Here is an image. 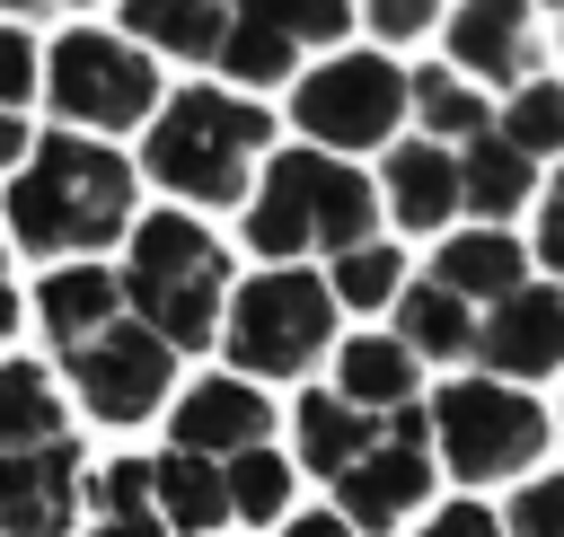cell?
<instances>
[{"instance_id": "28", "label": "cell", "mask_w": 564, "mask_h": 537, "mask_svg": "<svg viewBox=\"0 0 564 537\" xmlns=\"http://www.w3.org/2000/svg\"><path fill=\"white\" fill-rule=\"evenodd\" d=\"M405 291V255L388 246V238H361V246H344L335 264H326V299L335 308H388Z\"/></svg>"}, {"instance_id": "38", "label": "cell", "mask_w": 564, "mask_h": 537, "mask_svg": "<svg viewBox=\"0 0 564 537\" xmlns=\"http://www.w3.org/2000/svg\"><path fill=\"white\" fill-rule=\"evenodd\" d=\"M88 537H167L159 519H88Z\"/></svg>"}, {"instance_id": "31", "label": "cell", "mask_w": 564, "mask_h": 537, "mask_svg": "<svg viewBox=\"0 0 564 537\" xmlns=\"http://www.w3.org/2000/svg\"><path fill=\"white\" fill-rule=\"evenodd\" d=\"M0 106H9V114L35 106V35L9 26V18H0Z\"/></svg>"}, {"instance_id": "8", "label": "cell", "mask_w": 564, "mask_h": 537, "mask_svg": "<svg viewBox=\"0 0 564 537\" xmlns=\"http://www.w3.org/2000/svg\"><path fill=\"white\" fill-rule=\"evenodd\" d=\"M291 123L308 132V150L326 158H352V150H379L397 141L405 123V70L388 53H335L317 70L291 79Z\"/></svg>"}, {"instance_id": "18", "label": "cell", "mask_w": 564, "mask_h": 537, "mask_svg": "<svg viewBox=\"0 0 564 537\" xmlns=\"http://www.w3.org/2000/svg\"><path fill=\"white\" fill-rule=\"evenodd\" d=\"M529 273H538V264H529V246H520L511 229H458V238H441V255H432L423 282H441V291L467 299V308H494V299H511Z\"/></svg>"}, {"instance_id": "12", "label": "cell", "mask_w": 564, "mask_h": 537, "mask_svg": "<svg viewBox=\"0 0 564 537\" xmlns=\"http://www.w3.org/2000/svg\"><path fill=\"white\" fill-rule=\"evenodd\" d=\"M467 88L494 79V88H520L538 79V0H458L449 9V62Z\"/></svg>"}, {"instance_id": "26", "label": "cell", "mask_w": 564, "mask_h": 537, "mask_svg": "<svg viewBox=\"0 0 564 537\" xmlns=\"http://www.w3.org/2000/svg\"><path fill=\"white\" fill-rule=\"evenodd\" d=\"M62 440V396L35 361H0V449H44Z\"/></svg>"}, {"instance_id": "33", "label": "cell", "mask_w": 564, "mask_h": 537, "mask_svg": "<svg viewBox=\"0 0 564 537\" xmlns=\"http://www.w3.org/2000/svg\"><path fill=\"white\" fill-rule=\"evenodd\" d=\"M352 9H361L388 44H405V35H423V26L441 18V0H352Z\"/></svg>"}, {"instance_id": "30", "label": "cell", "mask_w": 564, "mask_h": 537, "mask_svg": "<svg viewBox=\"0 0 564 537\" xmlns=\"http://www.w3.org/2000/svg\"><path fill=\"white\" fill-rule=\"evenodd\" d=\"M79 502H88L97 519H159V511H150V467H141V458L97 467V475L79 484Z\"/></svg>"}, {"instance_id": "11", "label": "cell", "mask_w": 564, "mask_h": 537, "mask_svg": "<svg viewBox=\"0 0 564 537\" xmlns=\"http://www.w3.org/2000/svg\"><path fill=\"white\" fill-rule=\"evenodd\" d=\"M467 352H476V361H485V379H502V387H529V379H546V370L564 361V291H555L546 273H529L511 299L476 308V335H467Z\"/></svg>"}, {"instance_id": "19", "label": "cell", "mask_w": 564, "mask_h": 537, "mask_svg": "<svg viewBox=\"0 0 564 537\" xmlns=\"http://www.w3.org/2000/svg\"><path fill=\"white\" fill-rule=\"evenodd\" d=\"M115 317H123V291H115L106 264H53V273L35 282V326L53 335V352L88 343V335L115 326Z\"/></svg>"}, {"instance_id": "20", "label": "cell", "mask_w": 564, "mask_h": 537, "mask_svg": "<svg viewBox=\"0 0 564 537\" xmlns=\"http://www.w3.org/2000/svg\"><path fill=\"white\" fill-rule=\"evenodd\" d=\"M414 387H423V370H414V352H405L397 335H352V343L335 352V396H344L352 414L414 405Z\"/></svg>"}, {"instance_id": "24", "label": "cell", "mask_w": 564, "mask_h": 537, "mask_svg": "<svg viewBox=\"0 0 564 537\" xmlns=\"http://www.w3.org/2000/svg\"><path fill=\"white\" fill-rule=\"evenodd\" d=\"M405 114L423 123V141H441V150H458L467 132H485L494 123V97H476L458 70H441V62H423V70H405Z\"/></svg>"}, {"instance_id": "35", "label": "cell", "mask_w": 564, "mask_h": 537, "mask_svg": "<svg viewBox=\"0 0 564 537\" xmlns=\"http://www.w3.org/2000/svg\"><path fill=\"white\" fill-rule=\"evenodd\" d=\"M529 264H564V194H546V211H538V255Z\"/></svg>"}, {"instance_id": "23", "label": "cell", "mask_w": 564, "mask_h": 537, "mask_svg": "<svg viewBox=\"0 0 564 537\" xmlns=\"http://www.w3.org/2000/svg\"><path fill=\"white\" fill-rule=\"evenodd\" d=\"M123 26H132V44H159L176 62H212L229 0H123Z\"/></svg>"}, {"instance_id": "37", "label": "cell", "mask_w": 564, "mask_h": 537, "mask_svg": "<svg viewBox=\"0 0 564 537\" xmlns=\"http://www.w3.org/2000/svg\"><path fill=\"white\" fill-rule=\"evenodd\" d=\"M282 537H352L335 511H300V519H282Z\"/></svg>"}, {"instance_id": "10", "label": "cell", "mask_w": 564, "mask_h": 537, "mask_svg": "<svg viewBox=\"0 0 564 537\" xmlns=\"http://www.w3.org/2000/svg\"><path fill=\"white\" fill-rule=\"evenodd\" d=\"M62 370H70V387H79V405H88L97 423H141V414H159L167 387H176V352H167L141 317L97 326L88 343L62 352Z\"/></svg>"}, {"instance_id": "17", "label": "cell", "mask_w": 564, "mask_h": 537, "mask_svg": "<svg viewBox=\"0 0 564 537\" xmlns=\"http://www.w3.org/2000/svg\"><path fill=\"white\" fill-rule=\"evenodd\" d=\"M449 158H458V211H476V229H502L511 211H529V202H538V158H529V150H511L494 123H485V132H467Z\"/></svg>"}, {"instance_id": "21", "label": "cell", "mask_w": 564, "mask_h": 537, "mask_svg": "<svg viewBox=\"0 0 564 537\" xmlns=\"http://www.w3.org/2000/svg\"><path fill=\"white\" fill-rule=\"evenodd\" d=\"M291 440H300V467L344 475L361 449H379V414H352L335 387H308V396L291 405Z\"/></svg>"}, {"instance_id": "4", "label": "cell", "mask_w": 564, "mask_h": 537, "mask_svg": "<svg viewBox=\"0 0 564 537\" xmlns=\"http://www.w3.org/2000/svg\"><path fill=\"white\" fill-rule=\"evenodd\" d=\"M123 238H132V255H123V273H115L123 317H141L167 352L212 343L220 299H229V255H220V238H212L194 211H150V220L123 229Z\"/></svg>"}, {"instance_id": "22", "label": "cell", "mask_w": 564, "mask_h": 537, "mask_svg": "<svg viewBox=\"0 0 564 537\" xmlns=\"http://www.w3.org/2000/svg\"><path fill=\"white\" fill-rule=\"evenodd\" d=\"M150 511H159V528H176V537H212V528L229 519L220 467H212V458H185V449L150 458Z\"/></svg>"}, {"instance_id": "34", "label": "cell", "mask_w": 564, "mask_h": 537, "mask_svg": "<svg viewBox=\"0 0 564 537\" xmlns=\"http://www.w3.org/2000/svg\"><path fill=\"white\" fill-rule=\"evenodd\" d=\"M423 537H502V519H494L485 502H441V511L423 519Z\"/></svg>"}, {"instance_id": "1", "label": "cell", "mask_w": 564, "mask_h": 537, "mask_svg": "<svg viewBox=\"0 0 564 537\" xmlns=\"http://www.w3.org/2000/svg\"><path fill=\"white\" fill-rule=\"evenodd\" d=\"M0 211L26 255L88 264L97 246L132 229V167L88 132H35L26 158L0 176Z\"/></svg>"}, {"instance_id": "6", "label": "cell", "mask_w": 564, "mask_h": 537, "mask_svg": "<svg viewBox=\"0 0 564 537\" xmlns=\"http://www.w3.org/2000/svg\"><path fill=\"white\" fill-rule=\"evenodd\" d=\"M423 423H432L458 484H502V475H529L546 458V405L529 387H502V379H449L423 405Z\"/></svg>"}, {"instance_id": "14", "label": "cell", "mask_w": 564, "mask_h": 537, "mask_svg": "<svg viewBox=\"0 0 564 537\" xmlns=\"http://www.w3.org/2000/svg\"><path fill=\"white\" fill-rule=\"evenodd\" d=\"M273 440V405L256 396V379H194L167 414V449L185 458H238V449H264Z\"/></svg>"}, {"instance_id": "2", "label": "cell", "mask_w": 564, "mask_h": 537, "mask_svg": "<svg viewBox=\"0 0 564 537\" xmlns=\"http://www.w3.org/2000/svg\"><path fill=\"white\" fill-rule=\"evenodd\" d=\"M273 150V114L238 88H176L167 106H150V141H141V167L176 194V202H247L256 185V158Z\"/></svg>"}, {"instance_id": "3", "label": "cell", "mask_w": 564, "mask_h": 537, "mask_svg": "<svg viewBox=\"0 0 564 537\" xmlns=\"http://www.w3.org/2000/svg\"><path fill=\"white\" fill-rule=\"evenodd\" d=\"M379 229V194L352 158L326 150H273L264 176L247 185V246L264 264H300V255H344Z\"/></svg>"}, {"instance_id": "7", "label": "cell", "mask_w": 564, "mask_h": 537, "mask_svg": "<svg viewBox=\"0 0 564 537\" xmlns=\"http://www.w3.org/2000/svg\"><path fill=\"white\" fill-rule=\"evenodd\" d=\"M35 88L79 132H132L159 106V62L141 44L106 35V26H70L53 53H35Z\"/></svg>"}, {"instance_id": "5", "label": "cell", "mask_w": 564, "mask_h": 537, "mask_svg": "<svg viewBox=\"0 0 564 537\" xmlns=\"http://www.w3.org/2000/svg\"><path fill=\"white\" fill-rule=\"evenodd\" d=\"M326 343H335V299L300 264L247 273L220 299V352L238 361V379H300Z\"/></svg>"}, {"instance_id": "13", "label": "cell", "mask_w": 564, "mask_h": 537, "mask_svg": "<svg viewBox=\"0 0 564 537\" xmlns=\"http://www.w3.org/2000/svg\"><path fill=\"white\" fill-rule=\"evenodd\" d=\"M79 511V440L0 449V537H70Z\"/></svg>"}, {"instance_id": "27", "label": "cell", "mask_w": 564, "mask_h": 537, "mask_svg": "<svg viewBox=\"0 0 564 537\" xmlns=\"http://www.w3.org/2000/svg\"><path fill=\"white\" fill-rule=\"evenodd\" d=\"M220 502H229V519H282V502H291V458L264 440V449H238V458H220Z\"/></svg>"}, {"instance_id": "9", "label": "cell", "mask_w": 564, "mask_h": 537, "mask_svg": "<svg viewBox=\"0 0 564 537\" xmlns=\"http://www.w3.org/2000/svg\"><path fill=\"white\" fill-rule=\"evenodd\" d=\"M344 26H352V0H229L212 70L238 79V88H282L300 70V53L344 44Z\"/></svg>"}, {"instance_id": "32", "label": "cell", "mask_w": 564, "mask_h": 537, "mask_svg": "<svg viewBox=\"0 0 564 537\" xmlns=\"http://www.w3.org/2000/svg\"><path fill=\"white\" fill-rule=\"evenodd\" d=\"M555 511H564V484H520V502L502 511V537H555Z\"/></svg>"}, {"instance_id": "36", "label": "cell", "mask_w": 564, "mask_h": 537, "mask_svg": "<svg viewBox=\"0 0 564 537\" xmlns=\"http://www.w3.org/2000/svg\"><path fill=\"white\" fill-rule=\"evenodd\" d=\"M26 141H35V132H26V114H9V106H0V176L26 158Z\"/></svg>"}, {"instance_id": "16", "label": "cell", "mask_w": 564, "mask_h": 537, "mask_svg": "<svg viewBox=\"0 0 564 537\" xmlns=\"http://www.w3.org/2000/svg\"><path fill=\"white\" fill-rule=\"evenodd\" d=\"M379 211L397 220V229H449L458 220V158L441 150V141H397L388 150V167H379Z\"/></svg>"}, {"instance_id": "25", "label": "cell", "mask_w": 564, "mask_h": 537, "mask_svg": "<svg viewBox=\"0 0 564 537\" xmlns=\"http://www.w3.org/2000/svg\"><path fill=\"white\" fill-rule=\"evenodd\" d=\"M388 308H397V343H405V352H423V361H458V352H467V335H476V308H467V299H449L441 282H405Z\"/></svg>"}, {"instance_id": "40", "label": "cell", "mask_w": 564, "mask_h": 537, "mask_svg": "<svg viewBox=\"0 0 564 537\" xmlns=\"http://www.w3.org/2000/svg\"><path fill=\"white\" fill-rule=\"evenodd\" d=\"M0 9H9V26H18V18H44L53 0H0Z\"/></svg>"}, {"instance_id": "39", "label": "cell", "mask_w": 564, "mask_h": 537, "mask_svg": "<svg viewBox=\"0 0 564 537\" xmlns=\"http://www.w3.org/2000/svg\"><path fill=\"white\" fill-rule=\"evenodd\" d=\"M9 335H18V291L0 282V343H9Z\"/></svg>"}, {"instance_id": "29", "label": "cell", "mask_w": 564, "mask_h": 537, "mask_svg": "<svg viewBox=\"0 0 564 537\" xmlns=\"http://www.w3.org/2000/svg\"><path fill=\"white\" fill-rule=\"evenodd\" d=\"M494 132H502L511 150H529V158L546 167V158L564 150V88H555L546 70H538V79H520V88H511V106L494 114Z\"/></svg>"}, {"instance_id": "15", "label": "cell", "mask_w": 564, "mask_h": 537, "mask_svg": "<svg viewBox=\"0 0 564 537\" xmlns=\"http://www.w3.org/2000/svg\"><path fill=\"white\" fill-rule=\"evenodd\" d=\"M423 493H432V449H397V440H379V449H361L344 475H335V519L352 528V537H388L397 519H414L423 511Z\"/></svg>"}, {"instance_id": "41", "label": "cell", "mask_w": 564, "mask_h": 537, "mask_svg": "<svg viewBox=\"0 0 564 537\" xmlns=\"http://www.w3.org/2000/svg\"><path fill=\"white\" fill-rule=\"evenodd\" d=\"M546 9H564V0H538V18H546Z\"/></svg>"}, {"instance_id": "42", "label": "cell", "mask_w": 564, "mask_h": 537, "mask_svg": "<svg viewBox=\"0 0 564 537\" xmlns=\"http://www.w3.org/2000/svg\"><path fill=\"white\" fill-rule=\"evenodd\" d=\"M0 282H9V255H0Z\"/></svg>"}]
</instances>
